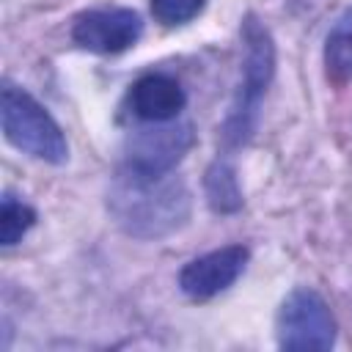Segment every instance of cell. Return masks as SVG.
I'll use <instances>...</instances> for the list:
<instances>
[{"label": "cell", "instance_id": "1", "mask_svg": "<svg viewBox=\"0 0 352 352\" xmlns=\"http://www.w3.org/2000/svg\"><path fill=\"white\" fill-rule=\"evenodd\" d=\"M0 118L6 138L19 151L52 165L66 162L69 146L60 126L28 91L6 82L0 94Z\"/></svg>", "mask_w": 352, "mask_h": 352}, {"label": "cell", "instance_id": "2", "mask_svg": "<svg viewBox=\"0 0 352 352\" xmlns=\"http://www.w3.org/2000/svg\"><path fill=\"white\" fill-rule=\"evenodd\" d=\"M242 41H245V82L239 91V102L234 104L228 124H226V140L228 143H245L256 126L258 118V102L267 91V82L275 69V50L267 28L250 14L242 22Z\"/></svg>", "mask_w": 352, "mask_h": 352}, {"label": "cell", "instance_id": "3", "mask_svg": "<svg viewBox=\"0 0 352 352\" xmlns=\"http://www.w3.org/2000/svg\"><path fill=\"white\" fill-rule=\"evenodd\" d=\"M280 349H330L336 344V322L327 302L314 289H294L278 311Z\"/></svg>", "mask_w": 352, "mask_h": 352}, {"label": "cell", "instance_id": "4", "mask_svg": "<svg viewBox=\"0 0 352 352\" xmlns=\"http://www.w3.org/2000/svg\"><path fill=\"white\" fill-rule=\"evenodd\" d=\"M143 33V22L132 8H99L85 11L74 19L72 38L91 52H124Z\"/></svg>", "mask_w": 352, "mask_h": 352}, {"label": "cell", "instance_id": "5", "mask_svg": "<svg viewBox=\"0 0 352 352\" xmlns=\"http://www.w3.org/2000/svg\"><path fill=\"white\" fill-rule=\"evenodd\" d=\"M248 248L242 245H226L220 250H212L201 258H192L179 272V286L192 300H209L220 292H226L245 270L248 264Z\"/></svg>", "mask_w": 352, "mask_h": 352}, {"label": "cell", "instance_id": "6", "mask_svg": "<svg viewBox=\"0 0 352 352\" xmlns=\"http://www.w3.org/2000/svg\"><path fill=\"white\" fill-rule=\"evenodd\" d=\"M192 143L190 126H165V129H151L143 132L129 154V168L132 176L138 179H160Z\"/></svg>", "mask_w": 352, "mask_h": 352}, {"label": "cell", "instance_id": "7", "mask_svg": "<svg viewBox=\"0 0 352 352\" xmlns=\"http://www.w3.org/2000/svg\"><path fill=\"white\" fill-rule=\"evenodd\" d=\"M132 110L143 121H168L176 118L184 107V91L176 80L165 74H146L132 85Z\"/></svg>", "mask_w": 352, "mask_h": 352}, {"label": "cell", "instance_id": "8", "mask_svg": "<svg viewBox=\"0 0 352 352\" xmlns=\"http://www.w3.org/2000/svg\"><path fill=\"white\" fill-rule=\"evenodd\" d=\"M324 63L336 80H352V8H346L327 33Z\"/></svg>", "mask_w": 352, "mask_h": 352}, {"label": "cell", "instance_id": "9", "mask_svg": "<svg viewBox=\"0 0 352 352\" xmlns=\"http://www.w3.org/2000/svg\"><path fill=\"white\" fill-rule=\"evenodd\" d=\"M206 198L217 212H234L242 206V192L234 170L226 162H214L206 170Z\"/></svg>", "mask_w": 352, "mask_h": 352}, {"label": "cell", "instance_id": "10", "mask_svg": "<svg viewBox=\"0 0 352 352\" xmlns=\"http://www.w3.org/2000/svg\"><path fill=\"white\" fill-rule=\"evenodd\" d=\"M36 223V212L22 204L14 201L11 195L3 198V209H0V242L3 245H14L22 239V234Z\"/></svg>", "mask_w": 352, "mask_h": 352}, {"label": "cell", "instance_id": "11", "mask_svg": "<svg viewBox=\"0 0 352 352\" xmlns=\"http://www.w3.org/2000/svg\"><path fill=\"white\" fill-rule=\"evenodd\" d=\"M206 0H151V11L162 25H184L190 22Z\"/></svg>", "mask_w": 352, "mask_h": 352}]
</instances>
